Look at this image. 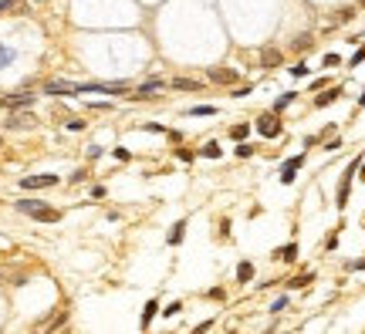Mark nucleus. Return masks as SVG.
I'll return each mask as SVG.
<instances>
[{"label":"nucleus","mask_w":365,"mask_h":334,"mask_svg":"<svg viewBox=\"0 0 365 334\" xmlns=\"http://www.w3.org/2000/svg\"><path fill=\"white\" fill-rule=\"evenodd\" d=\"M359 172H362V179H365V159H362V166H359Z\"/></svg>","instance_id":"obj_36"},{"label":"nucleus","mask_w":365,"mask_h":334,"mask_svg":"<svg viewBox=\"0 0 365 334\" xmlns=\"http://www.w3.org/2000/svg\"><path fill=\"white\" fill-rule=\"evenodd\" d=\"M207 78L217 81V84H233V81H237V71H233V67H210Z\"/></svg>","instance_id":"obj_5"},{"label":"nucleus","mask_w":365,"mask_h":334,"mask_svg":"<svg viewBox=\"0 0 365 334\" xmlns=\"http://www.w3.org/2000/svg\"><path fill=\"white\" fill-rule=\"evenodd\" d=\"M291 74H294V78H304V74H308V65H294Z\"/></svg>","instance_id":"obj_29"},{"label":"nucleus","mask_w":365,"mask_h":334,"mask_svg":"<svg viewBox=\"0 0 365 334\" xmlns=\"http://www.w3.org/2000/svg\"><path fill=\"white\" fill-rule=\"evenodd\" d=\"M291 48H294V51H308V48H311V37H308V34H301V37L294 41Z\"/></svg>","instance_id":"obj_22"},{"label":"nucleus","mask_w":365,"mask_h":334,"mask_svg":"<svg viewBox=\"0 0 365 334\" xmlns=\"http://www.w3.org/2000/svg\"><path fill=\"white\" fill-rule=\"evenodd\" d=\"M27 105H34V95H10V98H0V108H27Z\"/></svg>","instance_id":"obj_6"},{"label":"nucleus","mask_w":365,"mask_h":334,"mask_svg":"<svg viewBox=\"0 0 365 334\" xmlns=\"http://www.w3.org/2000/svg\"><path fill=\"white\" fill-rule=\"evenodd\" d=\"M183 236H186V219H179V223H173V230H169V243L176 247V243H183Z\"/></svg>","instance_id":"obj_11"},{"label":"nucleus","mask_w":365,"mask_h":334,"mask_svg":"<svg viewBox=\"0 0 365 334\" xmlns=\"http://www.w3.org/2000/svg\"><path fill=\"white\" fill-rule=\"evenodd\" d=\"M257 132L264 135V138H278V135L284 132V129H281V118H278V112H271V115H264V118L257 122Z\"/></svg>","instance_id":"obj_2"},{"label":"nucleus","mask_w":365,"mask_h":334,"mask_svg":"<svg viewBox=\"0 0 365 334\" xmlns=\"http://www.w3.org/2000/svg\"><path fill=\"white\" fill-rule=\"evenodd\" d=\"M85 179H88V172H85V169H78V172L71 176V183H85Z\"/></svg>","instance_id":"obj_31"},{"label":"nucleus","mask_w":365,"mask_h":334,"mask_svg":"<svg viewBox=\"0 0 365 334\" xmlns=\"http://www.w3.org/2000/svg\"><path fill=\"white\" fill-rule=\"evenodd\" d=\"M20 186L24 189H51V186H58V176H24Z\"/></svg>","instance_id":"obj_3"},{"label":"nucleus","mask_w":365,"mask_h":334,"mask_svg":"<svg viewBox=\"0 0 365 334\" xmlns=\"http://www.w3.org/2000/svg\"><path fill=\"white\" fill-rule=\"evenodd\" d=\"M250 280H254V264L243 260V264L237 267V284H250Z\"/></svg>","instance_id":"obj_12"},{"label":"nucleus","mask_w":365,"mask_h":334,"mask_svg":"<svg viewBox=\"0 0 365 334\" xmlns=\"http://www.w3.org/2000/svg\"><path fill=\"white\" fill-rule=\"evenodd\" d=\"M179 311H183V304H179V301H173V304H169V307H166V311H162V314H166V317H176V314H179Z\"/></svg>","instance_id":"obj_26"},{"label":"nucleus","mask_w":365,"mask_h":334,"mask_svg":"<svg viewBox=\"0 0 365 334\" xmlns=\"http://www.w3.org/2000/svg\"><path fill=\"white\" fill-rule=\"evenodd\" d=\"M359 105H365V91H362V98H359Z\"/></svg>","instance_id":"obj_37"},{"label":"nucleus","mask_w":365,"mask_h":334,"mask_svg":"<svg viewBox=\"0 0 365 334\" xmlns=\"http://www.w3.org/2000/svg\"><path fill=\"white\" fill-rule=\"evenodd\" d=\"M190 115H217V108L213 105H196V108H190Z\"/></svg>","instance_id":"obj_21"},{"label":"nucleus","mask_w":365,"mask_h":334,"mask_svg":"<svg viewBox=\"0 0 365 334\" xmlns=\"http://www.w3.org/2000/svg\"><path fill=\"white\" fill-rule=\"evenodd\" d=\"M304 284H311V277H308V273H301V277H294V280H288V287H291V290H301Z\"/></svg>","instance_id":"obj_20"},{"label":"nucleus","mask_w":365,"mask_h":334,"mask_svg":"<svg viewBox=\"0 0 365 334\" xmlns=\"http://www.w3.org/2000/svg\"><path fill=\"white\" fill-rule=\"evenodd\" d=\"M156 311H159V304H156V301H149L146 307H142V328H149V321L156 317Z\"/></svg>","instance_id":"obj_16"},{"label":"nucleus","mask_w":365,"mask_h":334,"mask_svg":"<svg viewBox=\"0 0 365 334\" xmlns=\"http://www.w3.org/2000/svg\"><path fill=\"white\" fill-rule=\"evenodd\" d=\"M115 159H119V162H129L132 152H129V149H115Z\"/></svg>","instance_id":"obj_28"},{"label":"nucleus","mask_w":365,"mask_h":334,"mask_svg":"<svg viewBox=\"0 0 365 334\" xmlns=\"http://www.w3.org/2000/svg\"><path fill=\"white\" fill-rule=\"evenodd\" d=\"M304 166V155H294V159H288L284 166H281V183L284 186H291L294 179H297V169Z\"/></svg>","instance_id":"obj_4"},{"label":"nucleus","mask_w":365,"mask_h":334,"mask_svg":"<svg viewBox=\"0 0 365 334\" xmlns=\"http://www.w3.org/2000/svg\"><path fill=\"white\" fill-rule=\"evenodd\" d=\"M243 95H250V84H240V88L233 91V98H243Z\"/></svg>","instance_id":"obj_30"},{"label":"nucleus","mask_w":365,"mask_h":334,"mask_svg":"<svg viewBox=\"0 0 365 334\" xmlns=\"http://www.w3.org/2000/svg\"><path fill=\"white\" fill-rule=\"evenodd\" d=\"M78 91V84H71V81H48L44 84V95H74Z\"/></svg>","instance_id":"obj_7"},{"label":"nucleus","mask_w":365,"mask_h":334,"mask_svg":"<svg viewBox=\"0 0 365 334\" xmlns=\"http://www.w3.org/2000/svg\"><path fill=\"white\" fill-rule=\"evenodd\" d=\"M142 129H146V132H166V129H162V125H156V122H146Z\"/></svg>","instance_id":"obj_32"},{"label":"nucleus","mask_w":365,"mask_h":334,"mask_svg":"<svg viewBox=\"0 0 365 334\" xmlns=\"http://www.w3.org/2000/svg\"><path fill=\"white\" fill-rule=\"evenodd\" d=\"M352 270H365V260H355V264H352Z\"/></svg>","instance_id":"obj_35"},{"label":"nucleus","mask_w":365,"mask_h":334,"mask_svg":"<svg viewBox=\"0 0 365 334\" xmlns=\"http://www.w3.org/2000/svg\"><path fill=\"white\" fill-rule=\"evenodd\" d=\"M274 65H281V51L264 48V51H261V67H274Z\"/></svg>","instance_id":"obj_10"},{"label":"nucleus","mask_w":365,"mask_h":334,"mask_svg":"<svg viewBox=\"0 0 365 334\" xmlns=\"http://www.w3.org/2000/svg\"><path fill=\"white\" fill-rule=\"evenodd\" d=\"M14 58H17V54H14L10 48H3V44H0V67H3V65H10Z\"/></svg>","instance_id":"obj_23"},{"label":"nucleus","mask_w":365,"mask_h":334,"mask_svg":"<svg viewBox=\"0 0 365 334\" xmlns=\"http://www.w3.org/2000/svg\"><path fill=\"white\" fill-rule=\"evenodd\" d=\"M284 307H288V297H278V301H274V304H271V314H281V311H284Z\"/></svg>","instance_id":"obj_25"},{"label":"nucleus","mask_w":365,"mask_h":334,"mask_svg":"<svg viewBox=\"0 0 365 334\" xmlns=\"http://www.w3.org/2000/svg\"><path fill=\"white\" fill-rule=\"evenodd\" d=\"M159 88H162V81L152 78V81H146V84L139 88V95H132V98H152V91H159Z\"/></svg>","instance_id":"obj_14"},{"label":"nucleus","mask_w":365,"mask_h":334,"mask_svg":"<svg viewBox=\"0 0 365 334\" xmlns=\"http://www.w3.org/2000/svg\"><path fill=\"white\" fill-rule=\"evenodd\" d=\"M362 61H365V44L359 48V51H355V54H352V61H348V65H352V67H359Z\"/></svg>","instance_id":"obj_27"},{"label":"nucleus","mask_w":365,"mask_h":334,"mask_svg":"<svg viewBox=\"0 0 365 334\" xmlns=\"http://www.w3.org/2000/svg\"><path fill=\"white\" fill-rule=\"evenodd\" d=\"M338 95H342V88H328L325 95H318V98H314V108H325V105H331Z\"/></svg>","instance_id":"obj_13"},{"label":"nucleus","mask_w":365,"mask_h":334,"mask_svg":"<svg viewBox=\"0 0 365 334\" xmlns=\"http://www.w3.org/2000/svg\"><path fill=\"white\" fill-rule=\"evenodd\" d=\"M247 135H250V125H233L230 129V138H237V142H243Z\"/></svg>","instance_id":"obj_19"},{"label":"nucleus","mask_w":365,"mask_h":334,"mask_svg":"<svg viewBox=\"0 0 365 334\" xmlns=\"http://www.w3.org/2000/svg\"><path fill=\"white\" fill-rule=\"evenodd\" d=\"M7 129H34V115L20 112V115H14V118L7 122Z\"/></svg>","instance_id":"obj_9"},{"label":"nucleus","mask_w":365,"mask_h":334,"mask_svg":"<svg viewBox=\"0 0 365 334\" xmlns=\"http://www.w3.org/2000/svg\"><path fill=\"white\" fill-rule=\"evenodd\" d=\"M274 260H297V243H288L274 253Z\"/></svg>","instance_id":"obj_15"},{"label":"nucleus","mask_w":365,"mask_h":334,"mask_svg":"<svg viewBox=\"0 0 365 334\" xmlns=\"http://www.w3.org/2000/svg\"><path fill=\"white\" fill-rule=\"evenodd\" d=\"M237 155H240V159H250V155H254V145L240 142V145H237Z\"/></svg>","instance_id":"obj_24"},{"label":"nucleus","mask_w":365,"mask_h":334,"mask_svg":"<svg viewBox=\"0 0 365 334\" xmlns=\"http://www.w3.org/2000/svg\"><path fill=\"white\" fill-rule=\"evenodd\" d=\"M14 7H17L14 0H3V3H0V14H7V10H14Z\"/></svg>","instance_id":"obj_34"},{"label":"nucleus","mask_w":365,"mask_h":334,"mask_svg":"<svg viewBox=\"0 0 365 334\" xmlns=\"http://www.w3.org/2000/svg\"><path fill=\"white\" fill-rule=\"evenodd\" d=\"M294 98H297V95H294V91H288V95H281V98H278V101H274V112H284V108H288V105H291Z\"/></svg>","instance_id":"obj_18"},{"label":"nucleus","mask_w":365,"mask_h":334,"mask_svg":"<svg viewBox=\"0 0 365 334\" xmlns=\"http://www.w3.org/2000/svg\"><path fill=\"white\" fill-rule=\"evenodd\" d=\"M17 209H20L24 216L37 219V223H58V219H61V209H54V206H44L41 200H17Z\"/></svg>","instance_id":"obj_1"},{"label":"nucleus","mask_w":365,"mask_h":334,"mask_svg":"<svg viewBox=\"0 0 365 334\" xmlns=\"http://www.w3.org/2000/svg\"><path fill=\"white\" fill-rule=\"evenodd\" d=\"M169 84H173L176 91H200V88H203V84H200V81H193V78H173Z\"/></svg>","instance_id":"obj_8"},{"label":"nucleus","mask_w":365,"mask_h":334,"mask_svg":"<svg viewBox=\"0 0 365 334\" xmlns=\"http://www.w3.org/2000/svg\"><path fill=\"white\" fill-rule=\"evenodd\" d=\"M68 129H71V132H81V129H85V122H78V118H71V122H68Z\"/></svg>","instance_id":"obj_33"},{"label":"nucleus","mask_w":365,"mask_h":334,"mask_svg":"<svg viewBox=\"0 0 365 334\" xmlns=\"http://www.w3.org/2000/svg\"><path fill=\"white\" fill-rule=\"evenodd\" d=\"M200 155H207V159H220L223 152H220V145H217V142H207V145L200 149Z\"/></svg>","instance_id":"obj_17"}]
</instances>
